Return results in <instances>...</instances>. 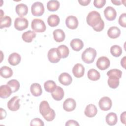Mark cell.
Here are the masks:
<instances>
[{
    "instance_id": "cell-1",
    "label": "cell",
    "mask_w": 126,
    "mask_h": 126,
    "mask_svg": "<svg viewBox=\"0 0 126 126\" xmlns=\"http://www.w3.org/2000/svg\"><path fill=\"white\" fill-rule=\"evenodd\" d=\"M39 112L43 117L48 122L53 121L55 118V112L51 108L48 102L46 100L41 102L39 105Z\"/></svg>"
},
{
    "instance_id": "cell-2",
    "label": "cell",
    "mask_w": 126,
    "mask_h": 126,
    "mask_svg": "<svg viewBox=\"0 0 126 126\" xmlns=\"http://www.w3.org/2000/svg\"><path fill=\"white\" fill-rule=\"evenodd\" d=\"M102 20L100 13L96 11L90 12L86 18L87 24L91 26L93 29L96 28Z\"/></svg>"
},
{
    "instance_id": "cell-3",
    "label": "cell",
    "mask_w": 126,
    "mask_h": 126,
    "mask_svg": "<svg viewBox=\"0 0 126 126\" xmlns=\"http://www.w3.org/2000/svg\"><path fill=\"white\" fill-rule=\"evenodd\" d=\"M96 56V50L92 48H88L82 54V59L86 63H92Z\"/></svg>"
},
{
    "instance_id": "cell-4",
    "label": "cell",
    "mask_w": 126,
    "mask_h": 126,
    "mask_svg": "<svg viewBox=\"0 0 126 126\" xmlns=\"http://www.w3.org/2000/svg\"><path fill=\"white\" fill-rule=\"evenodd\" d=\"M32 28L36 32H43L46 30L44 22L41 19H34L32 22Z\"/></svg>"
},
{
    "instance_id": "cell-5",
    "label": "cell",
    "mask_w": 126,
    "mask_h": 126,
    "mask_svg": "<svg viewBox=\"0 0 126 126\" xmlns=\"http://www.w3.org/2000/svg\"><path fill=\"white\" fill-rule=\"evenodd\" d=\"M32 14L34 16H40L44 12L43 4L40 2H35L33 3L31 7Z\"/></svg>"
},
{
    "instance_id": "cell-6",
    "label": "cell",
    "mask_w": 126,
    "mask_h": 126,
    "mask_svg": "<svg viewBox=\"0 0 126 126\" xmlns=\"http://www.w3.org/2000/svg\"><path fill=\"white\" fill-rule=\"evenodd\" d=\"M14 25L16 29L18 31H23L28 28L29 22L25 18L18 17L15 19Z\"/></svg>"
},
{
    "instance_id": "cell-7",
    "label": "cell",
    "mask_w": 126,
    "mask_h": 126,
    "mask_svg": "<svg viewBox=\"0 0 126 126\" xmlns=\"http://www.w3.org/2000/svg\"><path fill=\"white\" fill-rule=\"evenodd\" d=\"M98 104L100 108L102 111H106L111 109L112 106V102L109 97L104 96L99 100Z\"/></svg>"
},
{
    "instance_id": "cell-8",
    "label": "cell",
    "mask_w": 126,
    "mask_h": 126,
    "mask_svg": "<svg viewBox=\"0 0 126 126\" xmlns=\"http://www.w3.org/2000/svg\"><path fill=\"white\" fill-rule=\"evenodd\" d=\"M20 99L18 96H13L7 102V105L9 110L11 111H16L20 108Z\"/></svg>"
},
{
    "instance_id": "cell-9",
    "label": "cell",
    "mask_w": 126,
    "mask_h": 126,
    "mask_svg": "<svg viewBox=\"0 0 126 126\" xmlns=\"http://www.w3.org/2000/svg\"><path fill=\"white\" fill-rule=\"evenodd\" d=\"M61 57L57 48H52L48 53V59L52 63H57L60 61Z\"/></svg>"
},
{
    "instance_id": "cell-10",
    "label": "cell",
    "mask_w": 126,
    "mask_h": 126,
    "mask_svg": "<svg viewBox=\"0 0 126 126\" xmlns=\"http://www.w3.org/2000/svg\"><path fill=\"white\" fill-rule=\"evenodd\" d=\"M110 64L109 59L105 56L99 58L96 62V66L98 68L101 70H104L108 68Z\"/></svg>"
},
{
    "instance_id": "cell-11",
    "label": "cell",
    "mask_w": 126,
    "mask_h": 126,
    "mask_svg": "<svg viewBox=\"0 0 126 126\" xmlns=\"http://www.w3.org/2000/svg\"><path fill=\"white\" fill-rule=\"evenodd\" d=\"M104 15L106 20L112 21L116 19L117 12L114 8L109 6L105 8L104 10Z\"/></svg>"
},
{
    "instance_id": "cell-12",
    "label": "cell",
    "mask_w": 126,
    "mask_h": 126,
    "mask_svg": "<svg viewBox=\"0 0 126 126\" xmlns=\"http://www.w3.org/2000/svg\"><path fill=\"white\" fill-rule=\"evenodd\" d=\"M59 81L60 83L64 86L69 85L72 81V78L70 75L66 72L62 73L59 76Z\"/></svg>"
},
{
    "instance_id": "cell-13",
    "label": "cell",
    "mask_w": 126,
    "mask_h": 126,
    "mask_svg": "<svg viewBox=\"0 0 126 126\" xmlns=\"http://www.w3.org/2000/svg\"><path fill=\"white\" fill-rule=\"evenodd\" d=\"M65 24L67 28L73 30L77 28L78 25V21L75 16L70 15L66 18Z\"/></svg>"
},
{
    "instance_id": "cell-14",
    "label": "cell",
    "mask_w": 126,
    "mask_h": 126,
    "mask_svg": "<svg viewBox=\"0 0 126 126\" xmlns=\"http://www.w3.org/2000/svg\"><path fill=\"white\" fill-rule=\"evenodd\" d=\"M76 102L74 99L68 98H67L63 103V108L67 112L73 111L76 107Z\"/></svg>"
},
{
    "instance_id": "cell-15",
    "label": "cell",
    "mask_w": 126,
    "mask_h": 126,
    "mask_svg": "<svg viewBox=\"0 0 126 126\" xmlns=\"http://www.w3.org/2000/svg\"><path fill=\"white\" fill-rule=\"evenodd\" d=\"M72 73L76 78L82 77L85 73V68L82 64L77 63L72 68Z\"/></svg>"
},
{
    "instance_id": "cell-16",
    "label": "cell",
    "mask_w": 126,
    "mask_h": 126,
    "mask_svg": "<svg viewBox=\"0 0 126 126\" xmlns=\"http://www.w3.org/2000/svg\"><path fill=\"white\" fill-rule=\"evenodd\" d=\"M97 113V109L96 107L93 104H90L88 105L85 110L84 114L85 115L89 118H92L94 117Z\"/></svg>"
},
{
    "instance_id": "cell-17",
    "label": "cell",
    "mask_w": 126,
    "mask_h": 126,
    "mask_svg": "<svg viewBox=\"0 0 126 126\" xmlns=\"http://www.w3.org/2000/svg\"><path fill=\"white\" fill-rule=\"evenodd\" d=\"M51 95L53 99L55 100H61L64 95V91L61 87L57 86L55 90L51 93Z\"/></svg>"
},
{
    "instance_id": "cell-18",
    "label": "cell",
    "mask_w": 126,
    "mask_h": 126,
    "mask_svg": "<svg viewBox=\"0 0 126 126\" xmlns=\"http://www.w3.org/2000/svg\"><path fill=\"white\" fill-rule=\"evenodd\" d=\"M70 45L72 49L77 52L80 51L84 47L83 42L82 40L78 38L72 39L70 43Z\"/></svg>"
},
{
    "instance_id": "cell-19",
    "label": "cell",
    "mask_w": 126,
    "mask_h": 126,
    "mask_svg": "<svg viewBox=\"0 0 126 126\" xmlns=\"http://www.w3.org/2000/svg\"><path fill=\"white\" fill-rule=\"evenodd\" d=\"M12 93L9 86L7 85H1L0 87V97L2 98H6L9 97Z\"/></svg>"
},
{
    "instance_id": "cell-20",
    "label": "cell",
    "mask_w": 126,
    "mask_h": 126,
    "mask_svg": "<svg viewBox=\"0 0 126 126\" xmlns=\"http://www.w3.org/2000/svg\"><path fill=\"white\" fill-rule=\"evenodd\" d=\"M8 60V63L10 65L15 66L20 63L21 57L19 54L17 53H13L9 55Z\"/></svg>"
},
{
    "instance_id": "cell-21",
    "label": "cell",
    "mask_w": 126,
    "mask_h": 126,
    "mask_svg": "<svg viewBox=\"0 0 126 126\" xmlns=\"http://www.w3.org/2000/svg\"><path fill=\"white\" fill-rule=\"evenodd\" d=\"M121 34L120 29L116 26H113L109 28L107 31V35L111 38H118Z\"/></svg>"
},
{
    "instance_id": "cell-22",
    "label": "cell",
    "mask_w": 126,
    "mask_h": 126,
    "mask_svg": "<svg viewBox=\"0 0 126 126\" xmlns=\"http://www.w3.org/2000/svg\"><path fill=\"white\" fill-rule=\"evenodd\" d=\"M53 36L56 41L61 42L65 39V34L63 30L58 29L54 31Z\"/></svg>"
},
{
    "instance_id": "cell-23",
    "label": "cell",
    "mask_w": 126,
    "mask_h": 126,
    "mask_svg": "<svg viewBox=\"0 0 126 126\" xmlns=\"http://www.w3.org/2000/svg\"><path fill=\"white\" fill-rule=\"evenodd\" d=\"M15 10L17 14L20 17H22L28 13V6L23 3L18 4L15 8Z\"/></svg>"
},
{
    "instance_id": "cell-24",
    "label": "cell",
    "mask_w": 126,
    "mask_h": 126,
    "mask_svg": "<svg viewBox=\"0 0 126 126\" xmlns=\"http://www.w3.org/2000/svg\"><path fill=\"white\" fill-rule=\"evenodd\" d=\"M30 91L32 94L34 96H40L42 93V88L41 85L38 83H33L30 87Z\"/></svg>"
},
{
    "instance_id": "cell-25",
    "label": "cell",
    "mask_w": 126,
    "mask_h": 126,
    "mask_svg": "<svg viewBox=\"0 0 126 126\" xmlns=\"http://www.w3.org/2000/svg\"><path fill=\"white\" fill-rule=\"evenodd\" d=\"M36 33L34 31L29 30L22 34V37L23 40L28 43L31 42L34 38L36 37Z\"/></svg>"
},
{
    "instance_id": "cell-26",
    "label": "cell",
    "mask_w": 126,
    "mask_h": 126,
    "mask_svg": "<svg viewBox=\"0 0 126 126\" xmlns=\"http://www.w3.org/2000/svg\"><path fill=\"white\" fill-rule=\"evenodd\" d=\"M106 123L109 126H114L117 123L118 118L116 114L111 112L108 113L105 118Z\"/></svg>"
},
{
    "instance_id": "cell-27",
    "label": "cell",
    "mask_w": 126,
    "mask_h": 126,
    "mask_svg": "<svg viewBox=\"0 0 126 126\" xmlns=\"http://www.w3.org/2000/svg\"><path fill=\"white\" fill-rule=\"evenodd\" d=\"M87 76L88 78L90 80L94 81H95L99 80V79L100 77V73L96 69L93 68L89 70L87 73Z\"/></svg>"
},
{
    "instance_id": "cell-28",
    "label": "cell",
    "mask_w": 126,
    "mask_h": 126,
    "mask_svg": "<svg viewBox=\"0 0 126 126\" xmlns=\"http://www.w3.org/2000/svg\"><path fill=\"white\" fill-rule=\"evenodd\" d=\"M0 74L2 77L4 78H8L12 76L13 71L11 68L9 67L3 66H2L0 69Z\"/></svg>"
},
{
    "instance_id": "cell-29",
    "label": "cell",
    "mask_w": 126,
    "mask_h": 126,
    "mask_svg": "<svg viewBox=\"0 0 126 126\" xmlns=\"http://www.w3.org/2000/svg\"><path fill=\"white\" fill-rule=\"evenodd\" d=\"M108 77L107 81L108 86L112 89L117 88L119 85L120 78L115 76H110Z\"/></svg>"
},
{
    "instance_id": "cell-30",
    "label": "cell",
    "mask_w": 126,
    "mask_h": 126,
    "mask_svg": "<svg viewBox=\"0 0 126 126\" xmlns=\"http://www.w3.org/2000/svg\"><path fill=\"white\" fill-rule=\"evenodd\" d=\"M47 22L50 26L52 27H56L60 23L59 17L56 14H52L48 18Z\"/></svg>"
},
{
    "instance_id": "cell-31",
    "label": "cell",
    "mask_w": 126,
    "mask_h": 126,
    "mask_svg": "<svg viewBox=\"0 0 126 126\" xmlns=\"http://www.w3.org/2000/svg\"><path fill=\"white\" fill-rule=\"evenodd\" d=\"M56 84L52 80H48L46 81L44 84V88L46 92L52 93L57 87Z\"/></svg>"
},
{
    "instance_id": "cell-32",
    "label": "cell",
    "mask_w": 126,
    "mask_h": 126,
    "mask_svg": "<svg viewBox=\"0 0 126 126\" xmlns=\"http://www.w3.org/2000/svg\"><path fill=\"white\" fill-rule=\"evenodd\" d=\"M61 58H65L68 57L69 50L68 48L65 45H61L57 48Z\"/></svg>"
},
{
    "instance_id": "cell-33",
    "label": "cell",
    "mask_w": 126,
    "mask_h": 126,
    "mask_svg": "<svg viewBox=\"0 0 126 126\" xmlns=\"http://www.w3.org/2000/svg\"><path fill=\"white\" fill-rule=\"evenodd\" d=\"M60 7V3L58 0H51L48 2L47 4V9L50 11H55Z\"/></svg>"
},
{
    "instance_id": "cell-34",
    "label": "cell",
    "mask_w": 126,
    "mask_h": 126,
    "mask_svg": "<svg viewBox=\"0 0 126 126\" xmlns=\"http://www.w3.org/2000/svg\"><path fill=\"white\" fill-rule=\"evenodd\" d=\"M7 85L10 87L12 93H14L18 91L20 87L19 82L17 80L15 79H12L9 81L7 83Z\"/></svg>"
},
{
    "instance_id": "cell-35",
    "label": "cell",
    "mask_w": 126,
    "mask_h": 126,
    "mask_svg": "<svg viewBox=\"0 0 126 126\" xmlns=\"http://www.w3.org/2000/svg\"><path fill=\"white\" fill-rule=\"evenodd\" d=\"M11 19L10 17L6 16L0 20V28L2 29L4 28H8L11 26Z\"/></svg>"
},
{
    "instance_id": "cell-36",
    "label": "cell",
    "mask_w": 126,
    "mask_h": 126,
    "mask_svg": "<svg viewBox=\"0 0 126 126\" xmlns=\"http://www.w3.org/2000/svg\"><path fill=\"white\" fill-rule=\"evenodd\" d=\"M110 52L112 56L115 57L120 56L122 53V48L118 45H113L110 49Z\"/></svg>"
},
{
    "instance_id": "cell-37",
    "label": "cell",
    "mask_w": 126,
    "mask_h": 126,
    "mask_svg": "<svg viewBox=\"0 0 126 126\" xmlns=\"http://www.w3.org/2000/svg\"><path fill=\"white\" fill-rule=\"evenodd\" d=\"M122 74V72L121 70L118 69H112L109 70L107 72V75L108 76H115L119 78H121Z\"/></svg>"
},
{
    "instance_id": "cell-38",
    "label": "cell",
    "mask_w": 126,
    "mask_h": 126,
    "mask_svg": "<svg viewBox=\"0 0 126 126\" xmlns=\"http://www.w3.org/2000/svg\"><path fill=\"white\" fill-rule=\"evenodd\" d=\"M118 22L120 26L125 28L126 27V13H122L119 17Z\"/></svg>"
},
{
    "instance_id": "cell-39",
    "label": "cell",
    "mask_w": 126,
    "mask_h": 126,
    "mask_svg": "<svg viewBox=\"0 0 126 126\" xmlns=\"http://www.w3.org/2000/svg\"><path fill=\"white\" fill-rule=\"evenodd\" d=\"M30 125L32 126H43L44 125V123L43 122V121L40 119L39 118H34L33 120H32L31 122V124Z\"/></svg>"
},
{
    "instance_id": "cell-40",
    "label": "cell",
    "mask_w": 126,
    "mask_h": 126,
    "mask_svg": "<svg viewBox=\"0 0 126 126\" xmlns=\"http://www.w3.org/2000/svg\"><path fill=\"white\" fill-rule=\"evenodd\" d=\"M105 3V0H95L94 1V6L98 8H101L102 7H103Z\"/></svg>"
},
{
    "instance_id": "cell-41",
    "label": "cell",
    "mask_w": 126,
    "mask_h": 126,
    "mask_svg": "<svg viewBox=\"0 0 126 126\" xmlns=\"http://www.w3.org/2000/svg\"><path fill=\"white\" fill-rule=\"evenodd\" d=\"M66 126H79V124L78 123V122L75 120H69L67 121L65 124Z\"/></svg>"
},
{
    "instance_id": "cell-42",
    "label": "cell",
    "mask_w": 126,
    "mask_h": 126,
    "mask_svg": "<svg viewBox=\"0 0 126 126\" xmlns=\"http://www.w3.org/2000/svg\"><path fill=\"white\" fill-rule=\"evenodd\" d=\"M78 2L83 6L88 5L91 2L90 0H78Z\"/></svg>"
},
{
    "instance_id": "cell-43",
    "label": "cell",
    "mask_w": 126,
    "mask_h": 126,
    "mask_svg": "<svg viewBox=\"0 0 126 126\" xmlns=\"http://www.w3.org/2000/svg\"><path fill=\"white\" fill-rule=\"evenodd\" d=\"M0 120L4 119L6 116V112L4 109L1 108H0Z\"/></svg>"
},
{
    "instance_id": "cell-44",
    "label": "cell",
    "mask_w": 126,
    "mask_h": 126,
    "mask_svg": "<svg viewBox=\"0 0 126 126\" xmlns=\"http://www.w3.org/2000/svg\"><path fill=\"white\" fill-rule=\"evenodd\" d=\"M121 121L122 123L125 124H126V112H124L121 115Z\"/></svg>"
},
{
    "instance_id": "cell-45",
    "label": "cell",
    "mask_w": 126,
    "mask_h": 126,
    "mask_svg": "<svg viewBox=\"0 0 126 126\" xmlns=\"http://www.w3.org/2000/svg\"><path fill=\"white\" fill-rule=\"evenodd\" d=\"M121 64L124 68H126V56L124 57L121 61Z\"/></svg>"
},
{
    "instance_id": "cell-46",
    "label": "cell",
    "mask_w": 126,
    "mask_h": 126,
    "mask_svg": "<svg viewBox=\"0 0 126 126\" xmlns=\"http://www.w3.org/2000/svg\"><path fill=\"white\" fill-rule=\"evenodd\" d=\"M111 1L114 4L116 5H120L121 4V1L119 0H111Z\"/></svg>"
},
{
    "instance_id": "cell-47",
    "label": "cell",
    "mask_w": 126,
    "mask_h": 126,
    "mask_svg": "<svg viewBox=\"0 0 126 126\" xmlns=\"http://www.w3.org/2000/svg\"><path fill=\"white\" fill-rule=\"evenodd\" d=\"M0 13H1V14H0V19L2 18V13H3V11H2V10H1V9L0 10Z\"/></svg>"
}]
</instances>
